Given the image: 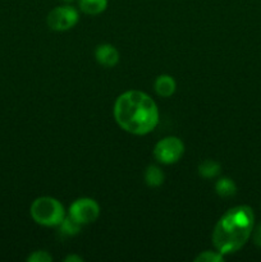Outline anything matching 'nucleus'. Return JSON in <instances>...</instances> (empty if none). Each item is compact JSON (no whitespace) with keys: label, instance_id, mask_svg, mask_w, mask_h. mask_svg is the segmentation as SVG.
Here are the masks:
<instances>
[{"label":"nucleus","instance_id":"8","mask_svg":"<svg viewBox=\"0 0 261 262\" xmlns=\"http://www.w3.org/2000/svg\"><path fill=\"white\" fill-rule=\"evenodd\" d=\"M155 92L161 97H170L176 92L177 83L174 78L169 74H161L155 79L154 83Z\"/></svg>","mask_w":261,"mask_h":262},{"label":"nucleus","instance_id":"5","mask_svg":"<svg viewBox=\"0 0 261 262\" xmlns=\"http://www.w3.org/2000/svg\"><path fill=\"white\" fill-rule=\"evenodd\" d=\"M78 10L71 5L54 8L48 15V26L51 30L58 31V32L71 30L78 23Z\"/></svg>","mask_w":261,"mask_h":262},{"label":"nucleus","instance_id":"9","mask_svg":"<svg viewBox=\"0 0 261 262\" xmlns=\"http://www.w3.org/2000/svg\"><path fill=\"white\" fill-rule=\"evenodd\" d=\"M78 7L84 14L97 15L106 9L107 0H79Z\"/></svg>","mask_w":261,"mask_h":262},{"label":"nucleus","instance_id":"17","mask_svg":"<svg viewBox=\"0 0 261 262\" xmlns=\"http://www.w3.org/2000/svg\"><path fill=\"white\" fill-rule=\"evenodd\" d=\"M64 262H83V258L78 255H69L64 258Z\"/></svg>","mask_w":261,"mask_h":262},{"label":"nucleus","instance_id":"18","mask_svg":"<svg viewBox=\"0 0 261 262\" xmlns=\"http://www.w3.org/2000/svg\"><path fill=\"white\" fill-rule=\"evenodd\" d=\"M64 3H72V2H74V0H63Z\"/></svg>","mask_w":261,"mask_h":262},{"label":"nucleus","instance_id":"6","mask_svg":"<svg viewBox=\"0 0 261 262\" xmlns=\"http://www.w3.org/2000/svg\"><path fill=\"white\" fill-rule=\"evenodd\" d=\"M69 216L73 217L79 224L86 225L96 222L100 216V206L94 199L82 197L76 200L69 207Z\"/></svg>","mask_w":261,"mask_h":262},{"label":"nucleus","instance_id":"10","mask_svg":"<svg viewBox=\"0 0 261 262\" xmlns=\"http://www.w3.org/2000/svg\"><path fill=\"white\" fill-rule=\"evenodd\" d=\"M215 191L223 199H228V197H233L237 193V184L234 181L228 177H223L215 184Z\"/></svg>","mask_w":261,"mask_h":262},{"label":"nucleus","instance_id":"16","mask_svg":"<svg viewBox=\"0 0 261 262\" xmlns=\"http://www.w3.org/2000/svg\"><path fill=\"white\" fill-rule=\"evenodd\" d=\"M251 237H252L253 243H255L257 247L261 248V223L257 225V227L253 228L252 235H251Z\"/></svg>","mask_w":261,"mask_h":262},{"label":"nucleus","instance_id":"3","mask_svg":"<svg viewBox=\"0 0 261 262\" xmlns=\"http://www.w3.org/2000/svg\"><path fill=\"white\" fill-rule=\"evenodd\" d=\"M31 216L42 227H58L66 217V210L54 197H38L31 205Z\"/></svg>","mask_w":261,"mask_h":262},{"label":"nucleus","instance_id":"11","mask_svg":"<svg viewBox=\"0 0 261 262\" xmlns=\"http://www.w3.org/2000/svg\"><path fill=\"white\" fill-rule=\"evenodd\" d=\"M164 176L163 170L156 165H148L145 170V183L151 188H156L160 187L164 183Z\"/></svg>","mask_w":261,"mask_h":262},{"label":"nucleus","instance_id":"1","mask_svg":"<svg viewBox=\"0 0 261 262\" xmlns=\"http://www.w3.org/2000/svg\"><path fill=\"white\" fill-rule=\"evenodd\" d=\"M113 114L123 130L135 136L153 132L159 123L158 105L147 94L138 90L125 91L118 96Z\"/></svg>","mask_w":261,"mask_h":262},{"label":"nucleus","instance_id":"15","mask_svg":"<svg viewBox=\"0 0 261 262\" xmlns=\"http://www.w3.org/2000/svg\"><path fill=\"white\" fill-rule=\"evenodd\" d=\"M28 262H51L53 257L46 251H35L27 257Z\"/></svg>","mask_w":261,"mask_h":262},{"label":"nucleus","instance_id":"12","mask_svg":"<svg viewBox=\"0 0 261 262\" xmlns=\"http://www.w3.org/2000/svg\"><path fill=\"white\" fill-rule=\"evenodd\" d=\"M82 227H83V225L79 224L78 222H76V220L72 216H69V215L64 217L63 222L58 225L60 234L66 235V237H74V235H77L81 232Z\"/></svg>","mask_w":261,"mask_h":262},{"label":"nucleus","instance_id":"7","mask_svg":"<svg viewBox=\"0 0 261 262\" xmlns=\"http://www.w3.org/2000/svg\"><path fill=\"white\" fill-rule=\"evenodd\" d=\"M119 51L110 43H101L96 46L95 50V59L100 66L105 68H113L119 63Z\"/></svg>","mask_w":261,"mask_h":262},{"label":"nucleus","instance_id":"2","mask_svg":"<svg viewBox=\"0 0 261 262\" xmlns=\"http://www.w3.org/2000/svg\"><path fill=\"white\" fill-rule=\"evenodd\" d=\"M255 214L247 205L232 207L216 223L212 232V243L223 256L240 251L252 235Z\"/></svg>","mask_w":261,"mask_h":262},{"label":"nucleus","instance_id":"13","mask_svg":"<svg viewBox=\"0 0 261 262\" xmlns=\"http://www.w3.org/2000/svg\"><path fill=\"white\" fill-rule=\"evenodd\" d=\"M220 173V164L215 160H205L199 165L200 177L205 179L215 178Z\"/></svg>","mask_w":261,"mask_h":262},{"label":"nucleus","instance_id":"14","mask_svg":"<svg viewBox=\"0 0 261 262\" xmlns=\"http://www.w3.org/2000/svg\"><path fill=\"white\" fill-rule=\"evenodd\" d=\"M224 261V256L220 252H214V251H205L201 252L196 258L194 262H222Z\"/></svg>","mask_w":261,"mask_h":262},{"label":"nucleus","instance_id":"4","mask_svg":"<svg viewBox=\"0 0 261 262\" xmlns=\"http://www.w3.org/2000/svg\"><path fill=\"white\" fill-rule=\"evenodd\" d=\"M184 143L174 136L163 138L154 147V156L156 160L165 165L176 164L183 156Z\"/></svg>","mask_w":261,"mask_h":262}]
</instances>
